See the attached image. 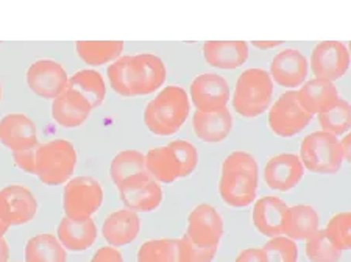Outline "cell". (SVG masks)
<instances>
[{"label":"cell","instance_id":"11","mask_svg":"<svg viewBox=\"0 0 351 262\" xmlns=\"http://www.w3.org/2000/svg\"><path fill=\"white\" fill-rule=\"evenodd\" d=\"M189 97L195 111L213 112L228 108L226 105L231 99L228 80L213 72L200 73L192 80Z\"/></svg>","mask_w":351,"mask_h":262},{"label":"cell","instance_id":"15","mask_svg":"<svg viewBox=\"0 0 351 262\" xmlns=\"http://www.w3.org/2000/svg\"><path fill=\"white\" fill-rule=\"evenodd\" d=\"M69 75L61 62L55 60H38L28 67L27 84L43 99H56L67 88Z\"/></svg>","mask_w":351,"mask_h":262},{"label":"cell","instance_id":"17","mask_svg":"<svg viewBox=\"0 0 351 262\" xmlns=\"http://www.w3.org/2000/svg\"><path fill=\"white\" fill-rule=\"evenodd\" d=\"M304 167L295 153H280L271 156L264 166V181L271 191L287 192L300 184Z\"/></svg>","mask_w":351,"mask_h":262},{"label":"cell","instance_id":"9","mask_svg":"<svg viewBox=\"0 0 351 262\" xmlns=\"http://www.w3.org/2000/svg\"><path fill=\"white\" fill-rule=\"evenodd\" d=\"M313 116L303 110L297 91H286L269 108V128L280 138H293L308 127Z\"/></svg>","mask_w":351,"mask_h":262},{"label":"cell","instance_id":"33","mask_svg":"<svg viewBox=\"0 0 351 262\" xmlns=\"http://www.w3.org/2000/svg\"><path fill=\"white\" fill-rule=\"evenodd\" d=\"M325 236L339 252H345L351 247V214L337 213L328 220L325 226Z\"/></svg>","mask_w":351,"mask_h":262},{"label":"cell","instance_id":"30","mask_svg":"<svg viewBox=\"0 0 351 262\" xmlns=\"http://www.w3.org/2000/svg\"><path fill=\"white\" fill-rule=\"evenodd\" d=\"M138 262H184L180 239H152L141 245Z\"/></svg>","mask_w":351,"mask_h":262},{"label":"cell","instance_id":"18","mask_svg":"<svg viewBox=\"0 0 351 262\" xmlns=\"http://www.w3.org/2000/svg\"><path fill=\"white\" fill-rule=\"evenodd\" d=\"M0 144L13 152L36 149L38 128L30 117L22 112H10L0 119Z\"/></svg>","mask_w":351,"mask_h":262},{"label":"cell","instance_id":"4","mask_svg":"<svg viewBox=\"0 0 351 262\" xmlns=\"http://www.w3.org/2000/svg\"><path fill=\"white\" fill-rule=\"evenodd\" d=\"M191 112L189 94L181 86H166L144 110V123L156 136H172L183 127Z\"/></svg>","mask_w":351,"mask_h":262},{"label":"cell","instance_id":"16","mask_svg":"<svg viewBox=\"0 0 351 262\" xmlns=\"http://www.w3.org/2000/svg\"><path fill=\"white\" fill-rule=\"evenodd\" d=\"M309 64L306 56L297 49H285L274 56L269 75L278 86L293 91L306 82Z\"/></svg>","mask_w":351,"mask_h":262},{"label":"cell","instance_id":"1","mask_svg":"<svg viewBox=\"0 0 351 262\" xmlns=\"http://www.w3.org/2000/svg\"><path fill=\"white\" fill-rule=\"evenodd\" d=\"M111 88L122 97L149 95L166 82V64L154 53H136L117 58L108 66Z\"/></svg>","mask_w":351,"mask_h":262},{"label":"cell","instance_id":"36","mask_svg":"<svg viewBox=\"0 0 351 262\" xmlns=\"http://www.w3.org/2000/svg\"><path fill=\"white\" fill-rule=\"evenodd\" d=\"M181 252H183L184 262H213L217 254V248H200L183 235L180 237Z\"/></svg>","mask_w":351,"mask_h":262},{"label":"cell","instance_id":"34","mask_svg":"<svg viewBox=\"0 0 351 262\" xmlns=\"http://www.w3.org/2000/svg\"><path fill=\"white\" fill-rule=\"evenodd\" d=\"M304 252H306V258L309 262H339L342 256V252H339L328 241L324 230H319L313 237L308 239Z\"/></svg>","mask_w":351,"mask_h":262},{"label":"cell","instance_id":"5","mask_svg":"<svg viewBox=\"0 0 351 262\" xmlns=\"http://www.w3.org/2000/svg\"><path fill=\"white\" fill-rule=\"evenodd\" d=\"M274 94V82L261 67H250L237 78L231 97L234 111L245 119H254L267 110Z\"/></svg>","mask_w":351,"mask_h":262},{"label":"cell","instance_id":"41","mask_svg":"<svg viewBox=\"0 0 351 262\" xmlns=\"http://www.w3.org/2000/svg\"><path fill=\"white\" fill-rule=\"evenodd\" d=\"M10 259V247L5 237L0 239V262H8Z\"/></svg>","mask_w":351,"mask_h":262},{"label":"cell","instance_id":"21","mask_svg":"<svg viewBox=\"0 0 351 262\" xmlns=\"http://www.w3.org/2000/svg\"><path fill=\"white\" fill-rule=\"evenodd\" d=\"M93 112V106L82 94L71 88H66L52 105V116L55 122L66 128L80 127L88 121Z\"/></svg>","mask_w":351,"mask_h":262},{"label":"cell","instance_id":"35","mask_svg":"<svg viewBox=\"0 0 351 262\" xmlns=\"http://www.w3.org/2000/svg\"><path fill=\"white\" fill-rule=\"evenodd\" d=\"M265 262H297L298 247L295 241L286 236L270 237L261 248Z\"/></svg>","mask_w":351,"mask_h":262},{"label":"cell","instance_id":"23","mask_svg":"<svg viewBox=\"0 0 351 262\" xmlns=\"http://www.w3.org/2000/svg\"><path fill=\"white\" fill-rule=\"evenodd\" d=\"M297 99L308 114L319 116L332 104H336L341 99V95H339V91L334 83L320 78H311L297 91Z\"/></svg>","mask_w":351,"mask_h":262},{"label":"cell","instance_id":"10","mask_svg":"<svg viewBox=\"0 0 351 262\" xmlns=\"http://www.w3.org/2000/svg\"><path fill=\"white\" fill-rule=\"evenodd\" d=\"M225 233L223 219L219 211L208 203H200L188 215L184 235L200 248H219Z\"/></svg>","mask_w":351,"mask_h":262},{"label":"cell","instance_id":"29","mask_svg":"<svg viewBox=\"0 0 351 262\" xmlns=\"http://www.w3.org/2000/svg\"><path fill=\"white\" fill-rule=\"evenodd\" d=\"M77 55L89 66H101L114 62L123 52L122 41H77Z\"/></svg>","mask_w":351,"mask_h":262},{"label":"cell","instance_id":"13","mask_svg":"<svg viewBox=\"0 0 351 262\" xmlns=\"http://www.w3.org/2000/svg\"><path fill=\"white\" fill-rule=\"evenodd\" d=\"M350 67V52L341 41H322L311 53V69L314 78L337 82L347 73Z\"/></svg>","mask_w":351,"mask_h":262},{"label":"cell","instance_id":"42","mask_svg":"<svg viewBox=\"0 0 351 262\" xmlns=\"http://www.w3.org/2000/svg\"><path fill=\"white\" fill-rule=\"evenodd\" d=\"M252 44H253L254 47H256V49L267 50V49H275V47H278V45H281L282 43H281V41H253Z\"/></svg>","mask_w":351,"mask_h":262},{"label":"cell","instance_id":"20","mask_svg":"<svg viewBox=\"0 0 351 262\" xmlns=\"http://www.w3.org/2000/svg\"><path fill=\"white\" fill-rule=\"evenodd\" d=\"M287 211V203L276 195H265L254 202L252 220L258 233L263 236H282V225Z\"/></svg>","mask_w":351,"mask_h":262},{"label":"cell","instance_id":"3","mask_svg":"<svg viewBox=\"0 0 351 262\" xmlns=\"http://www.w3.org/2000/svg\"><path fill=\"white\" fill-rule=\"evenodd\" d=\"M198 166V152L192 142L175 139L145 153V169L158 183L171 184L189 176Z\"/></svg>","mask_w":351,"mask_h":262},{"label":"cell","instance_id":"37","mask_svg":"<svg viewBox=\"0 0 351 262\" xmlns=\"http://www.w3.org/2000/svg\"><path fill=\"white\" fill-rule=\"evenodd\" d=\"M13 161L22 172L36 175V149L13 152Z\"/></svg>","mask_w":351,"mask_h":262},{"label":"cell","instance_id":"27","mask_svg":"<svg viewBox=\"0 0 351 262\" xmlns=\"http://www.w3.org/2000/svg\"><path fill=\"white\" fill-rule=\"evenodd\" d=\"M25 262H67V253L58 237L43 233L28 239L25 245Z\"/></svg>","mask_w":351,"mask_h":262},{"label":"cell","instance_id":"44","mask_svg":"<svg viewBox=\"0 0 351 262\" xmlns=\"http://www.w3.org/2000/svg\"><path fill=\"white\" fill-rule=\"evenodd\" d=\"M0 102H2V86H0Z\"/></svg>","mask_w":351,"mask_h":262},{"label":"cell","instance_id":"6","mask_svg":"<svg viewBox=\"0 0 351 262\" xmlns=\"http://www.w3.org/2000/svg\"><path fill=\"white\" fill-rule=\"evenodd\" d=\"M78 155L73 144L53 139L36 147V176L45 186L67 183L77 167Z\"/></svg>","mask_w":351,"mask_h":262},{"label":"cell","instance_id":"28","mask_svg":"<svg viewBox=\"0 0 351 262\" xmlns=\"http://www.w3.org/2000/svg\"><path fill=\"white\" fill-rule=\"evenodd\" d=\"M67 88L82 94L93 106V110L99 108L105 102L106 86L104 77L100 75V72L94 69H82L73 73V75L69 77Z\"/></svg>","mask_w":351,"mask_h":262},{"label":"cell","instance_id":"8","mask_svg":"<svg viewBox=\"0 0 351 262\" xmlns=\"http://www.w3.org/2000/svg\"><path fill=\"white\" fill-rule=\"evenodd\" d=\"M104 203V187L93 176H75L64 186L63 209L72 220H88Z\"/></svg>","mask_w":351,"mask_h":262},{"label":"cell","instance_id":"40","mask_svg":"<svg viewBox=\"0 0 351 262\" xmlns=\"http://www.w3.org/2000/svg\"><path fill=\"white\" fill-rule=\"evenodd\" d=\"M341 144V150H342V156L343 161H350V153H351V134L345 133L343 138L339 141Z\"/></svg>","mask_w":351,"mask_h":262},{"label":"cell","instance_id":"25","mask_svg":"<svg viewBox=\"0 0 351 262\" xmlns=\"http://www.w3.org/2000/svg\"><path fill=\"white\" fill-rule=\"evenodd\" d=\"M56 235L61 245L69 252H84L90 248L97 239V226L93 219L72 220L63 217L60 220Z\"/></svg>","mask_w":351,"mask_h":262},{"label":"cell","instance_id":"24","mask_svg":"<svg viewBox=\"0 0 351 262\" xmlns=\"http://www.w3.org/2000/svg\"><path fill=\"white\" fill-rule=\"evenodd\" d=\"M203 56L209 66L216 69L233 71L248 60V44L243 41H206Z\"/></svg>","mask_w":351,"mask_h":262},{"label":"cell","instance_id":"12","mask_svg":"<svg viewBox=\"0 0 351 262\" xmlns=\"http://www.w3.org/2000/svg\"><path fill=\"white\" fill-rule=\"evenodd\" d=\"M119 197L134 213H150L162 202V187L149 174H139L117 184Z\"/></svg>","mask_w":351,"mask_h":262},{"label":"cell","instance_id":"14","mask_svg":"<svg viewBox=\"0 0 351 262\" xmlns=\"http://www.w3.org/2000/svg\"><path fill=\"white\" fill-rule=\"evenodd\" d=\"M38 200L25 186L10 184L0 189V219L10 226L25 225L35 219Z\"/></svg>","mask_w":351,"mask_h":262},{"label":"cell","instance_id":"32","mask_svg":"<svg viewBox=\"0 0 351 262\" xmlns=\"http://www.w3.org/2000/svg\"><path fill=\"white\" fill-rule=\"evenodd\" d=\"M319 125L322 131L336 136V138L348 133L351 125V108L348 102L339 99L326 111L320 112Z\"/></svg>","mask_w":351,"mask_h":262},{"label":"cell","instance_id":"2","mask_svg":"<svg viewBox=\"0 0 351 262\" xmlns=\"http://www.w3.org/2000/svg\"><path fill=\"white\" fill-rule=\"evenodd\" d=\"M258 181L259 167L252 153L231 152L220 167V198L231 208L250 206L256 198Z\"/></svg>","mask_w":351,"mask_h":262},{"label":"cell","instance_id":"22","mask_svg":"<svg viewBox=\"0 0 351 262\" xmlns=\"http://www.w3.org/2000/svg\"><path fill=\"white\" fill-rule=\"evenodd\" d=\"M192 128L195 136L206 144H219L225 141L233 128V117L228 108L220 111H195L192 116Z\"/></svg>","mask_w":351,"mask_h":262},{"label":"cell","instance_id":"19","mask_svg":"<svg viewBox=\"0 0 351 262\" xmlns=\"http://www.w3.org/2000/svg\"><path fill=\"white\" fill-rule=\"evenodd\" d=\"M139 215L128 208L112 211L111 214L106 215L104 225H101V235H104L105 241L114 248L132 243L139 236Z\"/></svg>","mask_w":351,"mask_h":262},{"label":"cell","instance_id":"26","mask_svg":"<svg viewBox=\"0 0 351 262\" xmlns=\"http://www.w3.org/2000/svg\"><path fill=\"white\" fill-rule=\"evenodd\" d=\"M320 230L317 211L311 204H293L287 206L282 235L292 241H308Z\"/></svg>","mask_w":351,"mask_h":262},{"label":"cell","instance_id":"39","mask_svg":"<svg viewBox=\"0 0 351 262\" xmlns=\"http://www.w3.org/2000/svg\"><path fill=\"white\" fill-rule=\"evenodd\" d=\"M234 262H265L261 248H245L236 256Z\"/></svg>","mask_w":351,"mask_h":262},{"label":"cell","instance_id":"43","mask_svg":"<svg viewBox=\"0 0 351 262\" xmlns=\"http://www.w3.org/2000/svg\"><path fill=\"white\" fill-rule=\"evenodd\" d=\"M10 228H11L10 225H7L2 219H0V239H2V237L5 236V233H7V231L10 230Z\"/></svg>","mask_w":351,"mask_h":262},{"label":"cell","instance_id":"31","mask_svg":"<svg viewBox=\"0 0 351 262\" xmlns=\"http://www.w3.org/2000/svg\"><path fill=\"white\" fill-rule=\"evenodd\" d=\"M145 153L139 150H122L112 158L110 166V176L114 184L132 178L134 175L145 174Z\"/></svg>","mask_w":351,"mask_h":262},{"label":"cell","instance_id":"7","mask_svg":"<svg viewBox=\"0 0 351 262\" xmlns=\"http://www.w3.org/2000/svg\"><path fill=\"white\" fill-rule=\"evenodd\" d=\"M298 156L304 170L320 175L339 172L343 163L339 139L322 130L314 131L302 141Z\"/></svg>","mask_w":351,"mask_h":262},{"label":"cell","instance_id":"38","mask_svg":"<svg viewBox=\"0 0 351 262\" xmlns=\"http://www.w3.org/2000/svg\"><path fill=\"white\" fill-rule=\"evenodd\" d=\"M89 262H123V258L117 248L106 245L99 248Z\"/></svg>","mask_w":351,"mask_h":262}]
</instances>
